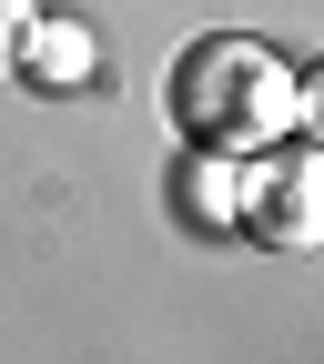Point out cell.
<instances>
[{
	"label": "cell",
	"mask_w": 324,
	"mask_h": 364,
	"mask_svg": "<svg viewBox=\"0 0 324 364\" xmlns=\"http://www.w3.org/2000/svg\"><path fill=\"white\" fill-rule=\"evenodd\" d=\"M162 112L193 152H223V162H254L294 132V61L254 31H203L193 51L162 71Z\"/></svg>",
	"instance_id": "1"
},
{
	"label": "cell",
	"mask_w": 324,
	"mask_h": 364,
	"mask_svg": "<svg viewBox=\"0 0 324 364\" xmlns=\"http://www.w3.org/2000/svg\"><path fill=\"white\" fill-rule=\"evenodd\" d=\"M234 233L273 253H314L324 243V142H273L234 162Z\"/></svg>",
	"instance_id": "2"
},
{
	"label": "cell",
	"mask_w": 324,
	"mask_h": 364,
	"mask_svg": "<svg viewBox=\"0 0 324 364\" xmlns=\"http://www.w3.org/2000/svg\"><path fill=\"white\" fill-rule=\"evenodd\" d=\"M91 71H102L91 31H81V21H51V11H41V21H31V51H21V81H41V91H81Z\"/></svg>",
	"instance_id": "3"
},
{
	"label": "cell",
	"mask_w": 324,
	"mask_h": 364,
	"mask_svg": "<svg viewBox=\"0 0 324 364\" xmlns=\"http://www.w3.org/2000/svg\"><path fill=\"white\" fill-rule=\"evenodd\" d=\"M172 203L193 213V233H234V162H223V152H193L182 182H172Z\"/></svg>",
	"instance_id": "4"
},
{
	"label": "cell",
	"mask_w": 324,
	"mask_h": 364,
	"mask_svg": "<svg viewBox=\"0 0 324 364\" xmlns=\"http://www.w3.org/2000/svg\"><path fill=\"white\" fill-rule=\"evenodd\" d=\"M31 21H41L31 0H0V81L21 71V51H31Z\"/></svg>",
	"instance_id": "5"
},
{
	"label": "cell",
	"mask_w": 324,
	"mask_h": 364,
	"mask_svg": "<svg viewBox=\"0 0 324 364\" xmlns=\"http://www.w3.org/2000/svg\"><path fill=\"white\" fill-rule=\"evenodd\" d=\"M294 132L324 142V71H294Z\"/></svg>",
	"instance_id": "6"
}]
</instances>
